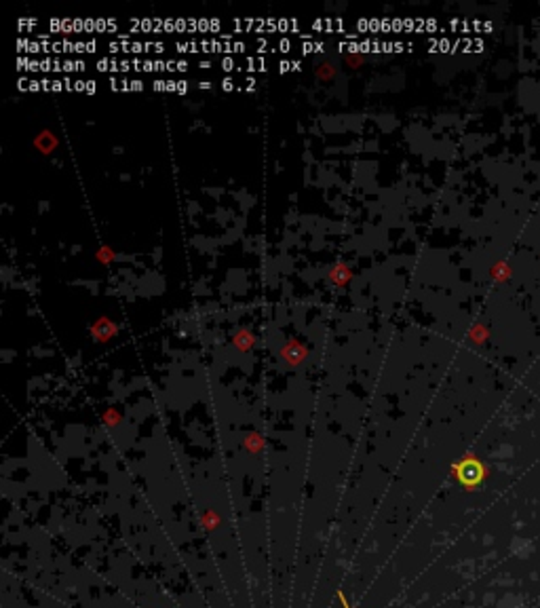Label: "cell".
I'll list each match as a JSON object with an SVG mask.
<instances>
[{
    "mask_svg": "<svg viewBox=\"0 0 540 608\" xmlns=\"http://www.w3.org/2000/svg\"><path fill=\"white\" fill-rule=\"evenodd\" d=\"M329 277H331V281H333V283H338V285H344V283L351 279V271H349L344 264H336V267L331 269V275H329Z\"/></svg>",
    "mask_w": 540,
    "mask_h": 608,
    "instance_id": "7a4b0ae2",
    "label": "cell"
},
{
    "mask_svg": "<svg viewBox=\"0 0 540 608\" xmlns=\"http://www.w3.org/2000/svg\"><path fill=\"white\" fill-rule=\"evenodd\" d=\"M281 357L285 361H290V363H300L302 359H306V349H304V346H300V342L292 340L281 349Z\"/></svg>",
    "mask_w": 540,
    "mask_h": 608,
    "instance_id": "6da1fadb",
    "label": "cell"
}]
</instances>
